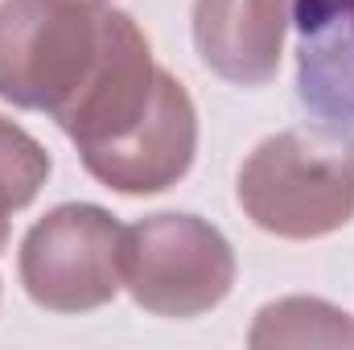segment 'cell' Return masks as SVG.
Returning <instances> with one entry per match:
<instances>
[{
  "label": "cell",
  "mask_w": 354,
  "mask_h": 350,
  "mask_svg": "<svg viewBox=\"0 0 354 350\" xmlns=\"http://www.w3.org/2000/svg\"><path fill=\"white\" fill-rule=\"evenodd\" d=\"M21 284L54 313L107 305L124 284V227L99 206H58L21 243Z\"/></svg>",
  "instance_id": "cell-4"
},
{
  "label": "cell",
  "mask_w": 354,
  "mask_h": 350,
  "mask_svg": "<svg viewBox=\"0 0 354 350\" xmlns=\"http://www.w3.org/2000/svg\"><path fill=\"white\" fill-rule=\"evenodd\" d=\"M124 284L161 317H198L235 284L231 243L194 214H153L124 227Z\"/></svg>",
  "instance_id": "cell-3"
},
{
  "label": "cell",
  "mask_w": 354,
  "mask_h": 350,
  "mask_svg": "<svg viewBox=\"0 0 354 350\" xmlns=\"http://www.w3.org/2000/svg\"><path fill=\"white\" fill-rule=\"evenodd\" d=\"M252 347H354V330L342 309L313 297H288L260 309Z\"/></svg>",
  "instance_id": "cell-8"
},
{
  "label": "cell",
  "mask_w": 354,
  "mask_h": 350,
  "mask_svg": "<svg viewBox=\"0 0 354 350\" xmlns=\"http://www.w3.org/2000/svg\"><path fill=\"white\" fill-rule=\"evenodd\" d=\"M288 0H194L202 62L239 87H260L280 66Z\"/></svg>",
  "instance_id": "cell-7"
},
{
  "label": "cell",
  "mask_w": 354,
  "mask_h": 350,
  "mask_svg": "<svg viewBox=\"0 0 354 350\" xmlns=\"http://www.w3.org/2000/svg\"><path fill=\"white\" fill-rule=\"evenodd\" d=\"M194 149H198L194 103L174 75L161 71L149 111L111 145L83 153V165L120 194H157L169 190L189 169Z\"/></svg>",
  "instance_id": "cell-5"
},
{
  "label": "cell",
  "mask_w": 354,
  "mask_h": 350,
  "mask_svg": "<svg viewBox=\"0 0 354 350\" xmlns=\"http://www.w3.org/2000/svg\"><path fill=\"white\" fill-rule=\"evenodd\" d=\"M50 177L46 149L17 124L0 120V248L8 239V214L29 206Z\"/></svg>",
  "instance_id": "cell-9"
},
{
  "label": "cell",
  "mask_w": 354,
  "mask_h": 350,
  "mask_svg": "<svg viewBox=\"0 0 354 350\" xmlns=\"http://www.w3.org/2000/svg\"><path fill=\"white\" fill-rule=\"evenodd\" d=\"M297 95L334 132H354V0H292Z\"/></svg>",
  "instance_id": "cell-6"
},
{
  "label": "cell",
  "mask_w": 354,
  "mask_h": 350,
  "mask_svg": "<svg viewBox=\"0 0 354 350\" xmlns=\"http://www.w3.org/2000/svg\"><path fill=\"white\" fill-rule=\"evenodd\" d=\"M239 202L280 239H317L354 219V145L330 132H280L243 161Z\"/></svg>",
  "instance_id": "cell-2"
},
{
  "label": "cell",
  "mask_w": 354,
  "mask_h": 350,
  "mask_svg": "<svg viewBox=\"0 0 354 350\" xmlns=\"http://www.w3.org/2000/svg\"><path fill=\"white\" fill-rule=\"evenodd\" d=\"M157 79L128 12L95 0L0 4V99L54 116L79 153L124 136L149 111Z\"/></svg>",
  "instance_id": "cell-1"
}]
</instances>
